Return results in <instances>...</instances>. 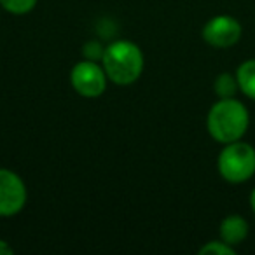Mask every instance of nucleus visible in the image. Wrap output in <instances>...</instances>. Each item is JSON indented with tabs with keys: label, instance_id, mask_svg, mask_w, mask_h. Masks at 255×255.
<instances>
[{
	"label": "nucleus",
	"instance_id": "1",
	"mask_svg": "<svg viewBox=\"0 0 255 255\" xmlns=\"http://www.w3.org/2000/svg\"><path fill=\"white\" fill-rule=\"evenodd\" d=\"M250 126L248 109L236 98H219L208 110L206 129L219 143H231L241 140Z\"/></svg>",
	"mask_w": 255,
	"mask_h": 255
},
{
	"label": "nucleus",
	"instance_id": "2",
	"mask_svg": "<svg viewBox=\"0 0 255 255\" xmlns=\"http://www.w3.org/2000/svg\"><path fill=\"white\" fill-rule=\"evenodd\" d=\"M102 67L110 82L117 86H129L142 77L145 60L138 44L119 39L105 46Z\"/></svg>",
	"mask_w": 255,
	"mask_h": 255
},
{
	"label": "nucleus",
	"instance_id": "3",
	"mask_svg": "<svg viewBox=\"0 0 255 255\" xmlns=\"http://www.w3.org/2000/svg\"><path fill=\"white\" fill-rule=\"evenodd\" d=\"M217 170L229 184H243L255 175V149L243 140L226 143L217 157Z\"/></svg>",
	"mask_w": 255,
	"mask_h": 255
},
{
	"label": "nucleus",
	"instance_id": "4",
	"mask_svg": "<svg viewBox=\"0 0 255 255\" xmlns=\"http://www.w3.org/2000/svg\"><path fill=\"white\" fill-rule=\"evenodd\" d=\"M70 84L82 98H98L105 93L109 77L98 61L82 60L70 72Z\"/></svg>",
	"mask_w": 255,
	"mask_h": 255
},
{
	"label": "nucleus",
	"instance_id": "5",
	"mask_svg": "<svg viewBox=\"0 0 255 255\" xmlns=\"http://www.w3.org/2000/svg\"><path fill=\"white\" fill-rule=\"evenodd\" d=\"M28 191L16 171L9 168H0V217L9 219L25 208Z\"/></svg>",
	"mask_w": 255,
	"mask_h": 255
},
{
	"label": "nucleus",
	"instance_id": "6",
	"mask_svg": "<svg viewBox=\"0 0 255 255\" xmlns=\"http://www.w3.org/2000/svg\"><path fill=\"white\" fill-rule=\"evenodd\" d=\"M243 35V26L234 16L219 14L205 23L201 37L208 46L215 49H229L236 46Z\"/></svg>",
	"mask_w": 255,
	"mask_h": 255
},
{
	"label": "nucleus",
	"instance_id": "7",
	"mask_svg": "<svg viewBox=\"0 0 255 255\" xmlns=\"http://www.w3.org/2000/svg\"><path fill=\"white\" fill-rule=\"evenodd\" d=\"M219 234H220V240L236 248L238 245H241L245 240H247L248 222L241 215H238V213L227 215L226 219L220 222Z\"/></svg>",
	"mask_w": 255,
	"mask_h": 255
},
{
	"label": "nucleus",
	"instance_id": "8",
	"mask_svg": "<svg viewBox=\"0 0 255 255\" xmlns=\"http://www.w3.org/2000/svg\"><path fill=\"white\" fill-rule=\"evenodd\" d=\"M236 79L240 84V91L247 98L255 100V58L247 60L238 67Z\"/></svg>",
	"mask_w": 255,
	"mask_h": 255
},
{
	"label": "nucleus",
	"instance_id": "9",
	"mask_svg": "<svg viewBox=\"0 0 255 255\" xmlns=\"http://www.w3.org/2000/svg\"><path fill=\"white\" fill-rule=\"evenodd\" d=\"M213 91L219 98H234L236 93L240 91V84H238L236 74L231 72H222L217 75L215 82H213Z\"/></svg>",
	"mask_w": 255,
	"mask_h": 255
},
{
	"label": "nucleus",
	"instance_id": "10",
	"mask_svg": "<svg viewBox=\"0 0 255 255\" xmlns=\"http://www.w3.org/2000/svg\"><path fill=\"white\" fill-rule=\"evenodd\" d=\"M2 9L14 16H23L28 14L35 9L37 0H0Z\"/></svg>",
	"mask_w": 255,
	"mask_h": 255
},
{
	"label": "nucleus",
	"instance_id": "11",
	"mask_svg": "<svg viewBox=\"0 0 255 255\" xmlns=\"http://www.w3.org/2000/svg\"><path fill=\"white\" fill-rule=\"evenodd\" d=\"M236 254V248L227 245L222 240H213L205 243L199 248V255H234Z\"/></svg>",
	"mask_w": 255,
	"mask_h": 255
},
{
	"label": "nucleus",
	"instance_id": "12",
	"mask_svg": "<svg viewBox=\"0 0 255 255\" xmlns=\"http://www.w3.org/2000/svg\"><path fill=\"white\" fill-rule=\"evenodd\" d=\"M103 53H105V46H103L100 40H89V42H86L84 47H82V56H84V60L102 61Z\"/></svg>",
	"mask_w": 255,
	"mask_h": 255
},
{
	"label": "nucleus",
	"instance_id": "13",
	"mask_svg": "<svg viewBox=\"0 0 255 255\" xmlns=\"http://www.w3.org/2000/svg\"><path fill=\"white\" fill-rule=\"evenodd\" d=\"M12 254H14V248L5 240H0V255H12Z\"/></svg>",
	"mask_w": 255,
	"mask_h": 255
},
{
	"label": "nucleus",
	"instance_id": "14",
	"mask_svg": "<svg viewBox=\"0 0 255 255\" xmlns=\"http://www.w3.org/2000/svg\"><path fill=\"white\" fill-rule=\"evenodd\" d=\"M250 208H252V212L255 213V189L250 192Z\"/></svg>",
	"mask_w": 255,
	"mask_h": 255
}]
</instances>
